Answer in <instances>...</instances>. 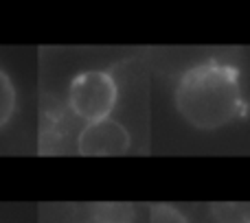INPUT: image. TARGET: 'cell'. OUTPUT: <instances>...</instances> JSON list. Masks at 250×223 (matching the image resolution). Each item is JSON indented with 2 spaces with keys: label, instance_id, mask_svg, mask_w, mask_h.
<instances>
[{
  "label": "cell",
  "instance_id": "1",
  "mask_svg": "<svg viewBox=\"0 0 250 223\" xmlns=\"http://www.w3.org/2000/svg\"><path fill=\"white\" fill-rule=\"evenodd\" d=\"M176 108L195 129H220L244 112L237 70L222 61L189 68L176 86Z\"/></svg>",
  "mask_w": 250,
  "mask_h": 223
},
{
  "label": "cell",
  "instance_id": "2",
  "mask_svg": "<svg viewBox=\"0 0 250 223\" xmlns=\"http://www.w3.org/2000/svg\"><path fill=\"white\" fill-rule=\"evenodd\" d=\"M66 101L70 112L83 123L110 118L119 101L117 79L105 70H83L73 77Z\"/></svg>",
  "mask_w": 250,
  "mask_h": 223
},
{
  "label": "cell",
  "instance_id": "3",
  "mask_svg": "<svg viewBox=\"0 0 250 223\" xmlns=\"http://www.w3.org/2000/svg\"><path fill=\"white\" fill-rule=\"evenodd\" d=\"M132 147L127 127L112 116L95 123H86L77 133V151L88 158H108L123 155Z\"/></svg>",
  "mask_w": 250,
  "mask_h": 223
},
{
  "label": "cell",
  "instance_id": "4",
  "mask_svg": "<svg viewBox=\"0 0 250 223\" xmlns=\"http://www.w3.org/2000/svg\"><path fill=\"white\" fill-rule=\"evenodd\" d=\"M92 223H132L134 221V206L125 202H101L90 208Z\"/></svg>",
  "mask_w": 250,
  "mask_h": 223
},
{
  "label": "cell",
  "instance_id": "5",
  "mask_svg": "<svg viewBox=\"0 0 250 223\" xmlns=\"http://www.w3.org/2000/svg\"><path fill=\"white\" fill-rule=\"evenodd\" d=\"M18 110V90L9 73L0 68V129L7 127Z\"/></svg>",
  "mask_w": 250,
  "mask_h": 223
},
{
  "label": "cell",
  "instance_id": "6",
  "mask_svg": "<svg viewBox=\"0 0 250 223\" xmlns=\"http://www.w3.org/2000/svg\"><path fill=\"white\" fill-rule=\"evenodd\" d=\"M149 223H189V221L178 208L169 206V204H156V206H151Z\"/></svg>",
  "mask_w": 250,
  "mask_h": 223
},
{
  "label": "cell",
  "instance_id": "7",
  "mask_svg": "<svg viewBox=\"0 0 250 223\" xmlns=\"http://www.w3.org/2000/svg\"><path fill=\"white\" fill-rule=\"evenodd\" d=\"M220 223H250V206H220Z\"/></svg>",
  "mask_w": 250,
  "mask_h": 223
},
{
  "label": "cell",
  "instance_id": "8",
  "mask_svg": "<svg viewBox=\"0 0 250 223\" xmlns=\"http://www.w3.org/2000/svg\"><path fill=\"white\" fill-rule=\"evenodd\" d=\"M82 223H92V221H90V219H88V221H82Z\"/></svg>",
  "mask_w": 250,
  "mask_h": 223
}]
</instances>
